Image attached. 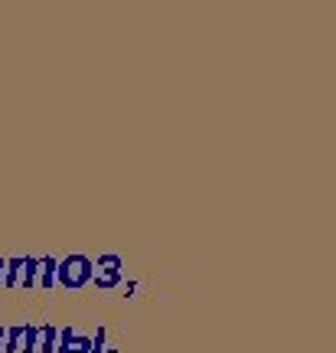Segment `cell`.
Masks as SVG:
<instances>
[{"instance_id":"277c9868","label":"cell","mask_w":336,"mask_h":353,"mask_svg":"<svg viewBox=\"0 0 336 353\" xmlns=\"http://www.w3.org/2000/svg\"><path fill=\"white\" fill-rule=\"evenodd\" d=\"M0 353H36V327L17 324L3 330V350Z\"/></svg>"},{"instance_id":"52a82bcc","label":"cell","mask_w":336,"mask_h":353,"mask_svg":"<svg viewBox=\"0 0 336 353\" xmlns=\"http://www.w3.org/2000/svg\"><path fill=\"white\" fill-rule=\"evenodd\" d=\"M56 337H59V327L52 324L36 327V353H56Z\"/></svg>"},{"instance_id":"ba28073f","label":"cell","mask_w":336,"mask_h":353,"mask_svg":"<svg viewBox=\"0 0 336 353\" xmlns=\"http://www.w3.org/2000/svg\"><path fill=\"white\" fill-rule=\"evenodd\" d=\"M3 330H7V327H0V350H3Z\"/></svg>"},{"instance_id":"9c48e42d","label":"cell","mask_w":336,"mask_h":353,"mask_svg":"<svg viewBox=\"0 0 336 353\" xmlns=\"http://www.w3.org/2000/svg\"><path fill=\"white\" fill-rule=\"evenodd\" d=\"M0 278H3V259H0Z\"/></svg>"},{"instance_id":"8992f818","label":"cell","mask_w":336,"mask_h":353,"mask_svg":"<svg viewBox=\"0 0 336 353\" xmlns=\"http://www.w3.org/2000/svg\"><path fill=\"white\" fill-rule=\"evenodd\" d=\"M56 285V259H36V288Z\"/></svg>"},{"instance_id":"5b68a950","label":"cell","mask_w":336,"mask_h":353,"mask_svg":"<svg viewBox=\"0 0 336 353\" xmlns=\"http://www.w3.org/2000/svg\"><path fill=\"white\" fill-rule=\"evenodd\" d=\"M56 353H92V337H85V334H78L72 327H59Z\"/></svg>"},{"instance_id":"3957f363","label":"cell","mask_w":336,"mask_h":353,"mask_svg":"<svg viewBox=\"0 0 336 353\" xmlns=\"http://www.w3.org/2000/svg\"><path fill=\"white\" fill-rule=\"evenodd\" d=\"M121 278H125V262H121V255H101L98 262H92V281H95L101 291L118 288Z\"/></svg>"},{"instance_id":"7a4b0ae2","label":"cell","mask_w":336,"mask_h":353,"mask_svg":"<svg viewBox=\"0 0 336 353\" xmlns=\"http://www.w3.org/2000/svg\"><path fill=\"white\" fill-rule=\"evenodd\" d=\"M3 288H36V255H23V259H3Z\"/></svg>"},{"instance_id":"6da1fadb","label":"cell","mask_w":336,"mask_h":353,"mask_svg":"<svg viewBox=\"0 0 336 353\" xmlns=\"http://www.w3.org/2000/svg\"><path fill=\"white\" fill-rule=\"evenodd\" d=\"M56 281L69 291L85 288L92 281V259L88 255H65L63 262H56Z\"/></svg>"}]
</instances>
